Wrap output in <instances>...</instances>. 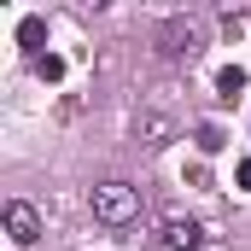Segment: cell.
I'll return each mask as SVG.
<instances>
[{
	"label": "cell",
	"instance_id": "6da1fadb",
	"mask_svg": "<svg viewBox=\"0 0 251 251\" xmlns=\"http://www.w3.org/2000/svg\"><path fill=\"white\" fill-rule=\"evenodd\" d=\"M88 204H94V216H100L105 228L140 222V187H128V181H100V187L88 193Z\"/></svg>",
	"mask_w": 251,
	"mask_h": 251
},
{
	"label": "cell",
	"instance_id": "7a4b0ae2",
	"mask_svg": "<svg viewBox=\"0 0 251 251\" xmlns=\"http://www.w3.org/2000/svg\"><path fill=\"white\" fill-rule=\"evenodd\" d=\"M199 47H204V29H199L193 18H170V24L158 29V53H164V59H193Z\"/></svg>",
	"mask_w": 251,
	"mask_h": 251
},
{
	"label": "cell",
	"instance_id": "3957f363",
	"mask_svg": "<svg viewBox=\"0 0 251 251\" xmlns=\"http://www.w3.org/2000/svg\"><path fill=\"white\" fill-rule=\"evenodd\" d=\"M6 234H12V246H35L41 240V210L29 199H12L6 204Z\"/></svg>",
	"mask_w": 251,
	"mask_h": 251
},
{
	"label": "cell",
	"instance_id": "277c9868",
	"mask_svg": "<svg viewBox=\"0 0 251 251\" xmlns=\"http://www.w3.org/2000/svg\"><path fill=\"white\" fill-rule=\"evenodd\" d=\"M158 246H164V251H199V246H204V228H199L193 216H170L164 234H158Z\"/></svg>",
	"mask_w": 251,
	"mask_h": 251
},
{
	"label": "cell",
	"instance_id": "5b68a950",
	"mask_svg": "<svg viewBox=\"0 0 251 251\" xmlns=\"http://www.w3.org/2000/svg\"><path fill=\"white\" fill-rule=\"evenodd\" d=\"M216 94H222V100H240V94H246V70H240V64H228V70L216 76Z\"/></svg>",
	"mask_w": 251,
	"mask_h": 251
},
{
	"label": "cell",
	"instance_id": "8992f818",
	"mask_svg": "<svg viewBox=\"0 0 251 251\" xmlns=\"http://www.w3.org/2000/svg\"><path fill=\"white\" fill-rule=\"evenodd\" d=\"M18 41H24V47L35 53V47L47 41V24H41V18H24V24H18ZM35 59H41V53H35Z\"/></svg>",
	"mask_w": 251,
	"mask_h": 251
},
{
	"label": "cell",
	"instance_id": "52a82bcc",
	"mask_svg": "<svg viewBox=\"0 0 251 251\" xmlns=\"http://www.w3.org/2000/svg\"><path fill=\"white\" fill-rule=\"evenodd\" d=\"M140 134H146V146H164L170 140V117H140Z\"/></svg>",
	"mask_w": 251,
	"mask_h": 251
},
{
	"label": "cell",
	"instance_id": "ba28073f",
	"mask_svg": "<svg viewBox=\"0 0 251 251\" xmlns=\"http://www.w3.org/2000/svg\"><path fill=\"white\" fill-rule=\"evenodd\" d=\"M35 76H41V82H59V76H64V59H59V53H41V59H35Z\"/></svg>",
	"mask_w": 251,
	"mask_h": 251
},
{
	"label": "cell",
	"instance_id": "9c48e42d",
	"mask_svg": "<svg viewBox=\"0 0 251 251\" xmlns=\"http://www.w3.org/2000/svg\"><path fill=\"white\" fill-rule=\"evenodd\" d=\"M240 187H251V158H240Z\"/></svg>",
	"mask_w": 251,
	"mask_h": 251
}]
</instances>
